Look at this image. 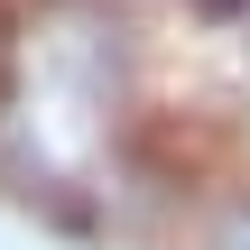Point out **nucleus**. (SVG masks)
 Instances as JSON below:
<instances>
[{
    "label": "nucleus",
    "instance_id": "1",
    "mask_svg": "<svg viewBox=\"0 0 250 250\" xmlns=\"http://www.w3.org/2000/svg\"><path fill=\"white\" fill-rule=\"evenodd\" d=\"M148 19L111 0L0 9V186L28 204H121L148 158Z\"/></svg>",
    "mask_w": 250,
    "mask_h": 250
},
{
    "label": "nucleus",
    "instance_id": "2",
    "mask_svg": "<svg viewBox=\"0 0 250 250\" xmlns=\"http://www.w3.org/2000/svg\"><path fill=\"white\" fill-rule=\"evenodd\" d=\"M204 250H250V186L213 204V223H204Z\"/></svg>",
    "mask_w": 250,
    "mask_h": 250
}]
</instances>
